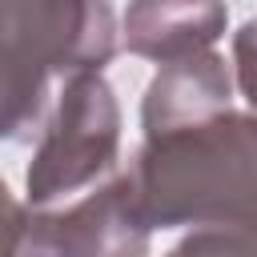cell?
Instances as JSON below:
<instances>
[{
	"label": "cell",
	"instance_id": "cell-1",
	"mask_svg": "<svg viewBox=\"0 0 257 257\" xmlns=\"http://www.w3.org/2000/svg\"><path fill=\"white\" fill-rule=\"evenodd\" d=\"M133 189L153 229L173 225H257V112L213 120L145 141Z\"/></svg>",
	"mask_w": 257,
	"mask_h": 257
},
{
	"label": "cell",
	"instance_id": "cell-2",
	"mask_svg": "<svg viewBox=\"0 0 257 257\" xmlns=\"http://www.w3.org/2000/svg\"><path fill=\"white\" fill-rule=\"evenodd\" d=\"M112 52L108 0H0V141L44 120L52 80L100 72Z\"/></svg>",
	"mask_w": 257,
	"mask_h": 257
},
{
	"label": "cell",
	"instance_id": "cell-3",
	"mask_svg": "<svg viewBox=\"0 0 257 257\" xmlns=\"http://www.w3.org/2000/svg\"><path fill=\"white\" fill-rule=\"evenodd\" d=\"M120 153V108L100 72H76L60 84L28 165V205L52 209L84 197L112 173Z\"/></svg>",
	"mask_w": 257,
	"mask_h": 257
},
{
	"label": "cell",
	"instance_id": "cell-4",
	"mask_svg": "<svg viewBox=\"0 0 257 257\" xmlns=\"http://www.w3.org/2000/svg\"><path fill=\"white\" fill-rule=\"evenodd\" d=\"M149 233L133 177L120 173L64 209H32L12 257H149Z\"/></svg>",
	"mask_w": 257,
	"mask_h": 257
},
{
	"label": "cell",
	"instance_id": "cell-5",
	"mask_svg": "<svg viewBox=\"0 0 257 257\" xmlns=\"http://www.w3.org/2000/svg\"><path fill=\"white\" fill-rule=\"evenodd\" d=\"M233 108V68L209 48L173 64H161L141 100L145 141L213 120Z\"/></svg>",
	"mask_w": 257,
	"mask_h": 257
},
{
	"label": "cell",
	"instance_id": "cell-6",
	"mask_svg": "<svg viewBox=\"0 0 257 257\" xmlns=\"http://www.w3.org/2000/svg\"><path fill=\"white\" fill-rule=\"evenodd\" d=\"M225 0H133L120 32L128 52L157 64H173L209 52L213 40L225 36Z\"/></svg>",
	"mask_w": 257,
	"mask_h": 257
},
{
	"label": "cell",
	"instance_id": "cell-7",
	"mask_svg": "<svg viewBox=\"0 0 257 257\" xmlns=\"http://www.w3.org/2000/svg\"><path fill=\"white\" fill-rule=\"evenodd\" d=\"M169 257H257V225H197Z\"/></svg>",
	"mask_w": 257,
	"mask_h": 257
},
{
	"label": "cell",
	"instance_id": "cell-8",
	"mask_svg": "<svg viewBox=\"0 0 257 257\" xmlns=\"http://www.w3.org/2000/svg\"><path fill=\"white\" fill-rule=\"evenodd\" d=\"M233 84L249 100V112H257V16L233 36Z\"/></svg>",
	"mask_w": 257,
	"mask_h": 257
},
{
	"label": "cell",
	"instance_id": "cell-9",
	"mask_svg": "<svg viewBox=\"0 0 257 257\" xmlns=\"http://www.w3.org/2000/svg\"><path fill=\"white\" fill-rule=\"evenodd\" d=\"M24 225H28V213L20 209V201H16V197L8 193V185L0 181V257H12Z\"/></svg>",
	"mask_w": 257,
	"mask_h": 257
}]
</instances>
